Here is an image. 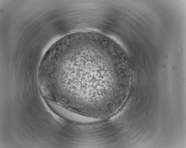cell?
Returning a JSON list of instances; mask_svg holds the SVG:
<instances>
[{
    "label": "cell",
    "instance_id": "cell-1",
    "mask_svg": "<svg viewBox=\"0 0 186 148\" xmlns=\"http://www.w3.org/2000/svg\"><path fill=\"white\" fill-rule=\"evenodd\" d=\"M107 51L95 43L73 37L63 39L46 53L38 78L50 88L54 97L67 106L100 107L109 102L112 92Z\"/></svg>",
    "mask_w": 186,
    "mask_h": 148
}]
</instances>
